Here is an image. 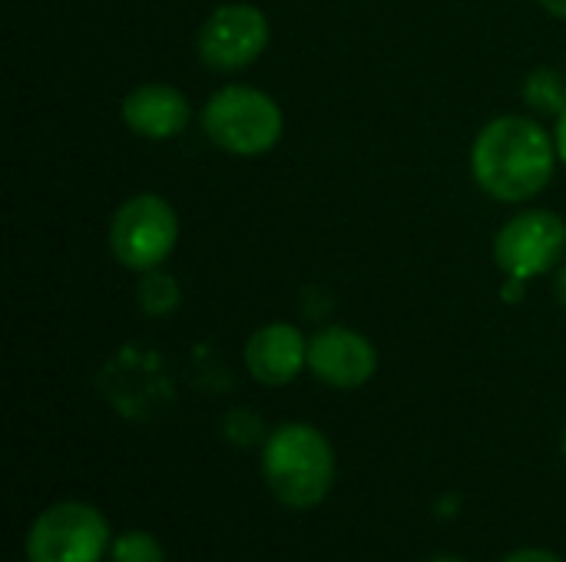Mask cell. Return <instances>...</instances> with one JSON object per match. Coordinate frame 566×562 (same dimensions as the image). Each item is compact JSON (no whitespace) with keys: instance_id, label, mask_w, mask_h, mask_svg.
<instances>
[{"instance_id":"6da1fadb","label":"cell","mask_w":566,"mask_h":562,"mask_svg":"<svg viewBox=\"0 0 566 562\" xmlns=\"http://www.w3.org/2000/svg\"><path fill=\"white\" fill-rule=\"evenodd\" d=\"M557 162L554 132L521 113L494 116L471 142L474 185L504 205L534 202L551 185Z\"/></svg>"},{"instance_id":"7a4b0ae2","label":"cell","mask_w":566,"mask_h":562,"mask_svg":"<svg viewBox=\"0 0 566 562\" xmlns=\"http://www.w3.org/2000/svg\"><path fill=\"white\" fill-rule=\"evenodd\" d=\"M262 477L279 503L312 510L332 490L335 450L318 427L302 421L282 424L262 444Z\"/></svg>"},{"instance_id":"3957f363","label":"cell","mask_w":566,"mask_h":562,"mask_svg":"<svg viewBox=\"0 0 566 562\" xmlns=\"http://www.w3.org/2000/svg\"><path fill=\"white\" fill-rule=\"evenodd\" d=\"M199 126L216 149L239 159H255L279 146L285 132V113L265 89L229 83L206 99Z\"/></svg>"},{"instance_id":"277c9868","label":"cell","mask_w":566,"mask_h":562,"mask_svg":"<svg viewBox=\"0 0 566 562\" xmlns=\"http://www.w3.org/2000/svg\"><path fill=\"white\" fill-rule=\"evenodd\" d=\"M106 245L113 258L136 275L163 268L179 245V215L163 195L136 192L113 212Z\"/></svg>"},{"instance_id":"5b68a950","label":"cell","mask_w":566,"mask_h":562,"mask_svg":"<svg viewBox=\"0 0 566 562\" xmlns=\"http://www.w3.org/2000/svg\"><path fill=\"white\" fill-rule=\"evenodd\" d=\"M566 222L554 209H521L494 235V265L504 278L534 282L564 265Z\"/></svg>"},{"instance_id":"8992f818","label":"cell","mask_w":566,"mask_h":562,"mask_svg":"<svg viewBox=\"0 0 566 562\" xmlns=\"http://www.w3.org/2000/svg\"><path fill=\"white\" fill-rule=\"evenodd\" d=\"M106 547H113L106 517L76 500L46 507L27 533L30 562H99Z\"/></svg>"},{"instance_id":"52a82bcc","label":"cell","mask_w":566,"mask_h":562,"mask_svg":"<svg viewBox=\"0 0 566 562\" xmlns=\"http://www.w3.org/2000/svg\"><path fill=\"white\" fill-rule=\"evenodd\" d=\"M272 23L262 7L235 0L219 3L199 26L196 50L202 66L216 73H239L249 70L269 46Z\"/></svg>"},{"instance_id":"ba28073f","label":"cell","mask_w":566,"mask_h":562,"mask_svg":"<svg viewBox=\"0 0 566 562\" xmlns=\"http://www.w3.org/2000/svg\"><path fill=\"white\" fill-rule=\"evenodd\" d=\"M308 371L335 391H355L375 378L378 348L355 328L328 325L308 338Z\"/></svg>"},{"instance_id":"9c48e42d","label":"cell","mask_w":566,"mask_h":562,"mask_svg":"<svg viewBox=\"0 0 566 562\" xmlns=\"http://www.w3.org/2000/svg\"><path fill=\"white\" fill-rule=\"evenodd\" d=\"M119 119L139 139L169 142L186 132V126L192 119V103L172 83H143L123 96Z\"/></svg>"},{"instance_id":"30bf717a","label":"cell","mask_w":566,"mask_h":562,"mask_svg":"<svg viewBox=\"0 0 566 562\" xmlns=\"http://www.w3.org/2000/svg\"><path fill=\"white\" fill-rule=\"evenodd\" d=\"M245 368L265 388H285L308 368V338L289 321H269L245 341Z\"/></svg>"},{"instance_id":"8fae6325","label":"cell","mask_w":566,"mask_h":562,"mask_svg":"<svg viewBox=\"0 0 566 562\" xmlns=\"http://www.w3.org/2000/svg\"><path fill=\"white\" fill-rule=\"evenodd\" d=\"M136 301H139L143 315L166 318V315H172L182 305V288H179L176 275H169L166 268H149V272L139 275Z\"/></svg>"},{"instance_id":"7c38bea8","label":"cell","mask_w":566,"mask_h":562,"mask_svg":"<svg viewBox=\"0 0 566 562\" xmlns=\"http://www.w3.org/2000/svg\"><path fill=\"white\" fill-rule=\"evenodd\" d=\"M521 96L534 113L560 116L566 109V76L554 66H537V70L527 73V79L521 86Z\"/></svg>"},{"instance_id":"4fadbf2b","label":"cell","mask_w":566,"mask_h":562,"mask_svg":"<svg viewBox=\"0 0 566 562\" xmlns=\"http://www.w3.org/2000/svg\"><path fill=\"white\" fill-rule=\"evenodd\" d=\"M109 562H166V553L153 533L133 530L109 547Z\"/></svg>"},{"instance_id":"5bb4252c","label":"cell","mask_w":566,"mask_h":562,"mask_svg":"<svg viewBox=\"0 0 566 562\" xmlns=\"http://www.w3.org/2000/svg\"><path fill=\"white\" fill-rule=\"evenodd\" d=\"M504 562H564L560 556H554V553H547V550H517V553H511Z\"/></svg>"},{"instance_id":"9a60e30c","label":"cell","mask_w":566,"mask_h":562,"mask_svg":"<svg viewBox=\"0 0 566 562\" xmlns=\"http://www.w3.org/2000/svg\"><path fill=\"white\" fill-rule=\"evenodd\" d=\"M554 142H557V156H560V166L566 169V109L557 116V126H554Z\"/></svg>"},{"instance_id":"2e32d148","label":"cell","mask_w":566,"mask_h":562,"mask_svg":"<svg viewBox=\"0 0 566 562\" xmlns=\"http://www.w3.org/2000/svg\"><path fill=\"white\" fill-rule=\"evenodd\" d=\"M554 295H557V301H560V308L566 311V262L557 268V278H554Z\"/></svg>"},{"instance_id":"e0dca14e","label":"cell","mask_w":566,"mask_h":562,"mask_svg":"<svg viewBox=\"0 0 566 562\" xmlns=\"http://www.w3.org/2000/svg\"><path fill=\"white\" fill-rule=\"evenodd\" d=\"M551 17H557V20H566V0H537Z\"/></svg>"},{"instance_id":"ac0fdd59","label":"cell","mask_w":566,"mask_h":562,"mask_svg":"<svg viewBox=\"0 0 566 562\" xmlns=\"http://www.w3.org/2000/svg\"><path fill=\"white\" fill-rule=\"evenodd\" d=\"M428 562H464V560H458V556H434V560H428Z\"/></svg>"},{"instance_id":"d6986e66","label":"cell","mask_w":566,"mask_h":562,"mask_svg":"<svg viewBox=\"0 0 566 562\" xmlns=\"http://www.w3.org/2000/svg\"><path fill=\"white\" fill-rule=\"evenodd\" d=\"M560 450H564V457H566V431H564V441H560Z\"/></svg>"}]
</instances>
